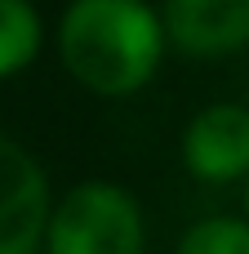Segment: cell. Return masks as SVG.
<instances>
[{
	"mask_svg": "<svg viewBox=\"0 0 249 254\" xmlns=\"http://www.w3.org/2000/svg\"><path fill=\"white\" fill-rule=\"evenodd\" d=\"M53 49L85 94L120 103L156 80L169 40L151 0H67L53 22Z\"/></svg>",
	"mask_w": 249,
	"mask_h": 254,
	"instance_id": "cell-1",
	"label": "cell"
},
{
	"mask_svg": "<svg viewBox=\"0 0 249 254\" xmlns=\"http://www.w3.org/2000/svg\"><path fill=\"white\" fill-rule=\"evenodd\" d=\"M45 254H147L138 196L111 179H80L53 196Z\"/></svg>",
	"mask_w": 249,
	"mask_h": 254,
	"instance_id": "cell-2",
	"label": "cell"
},
{
	"mask_svg": "<svg viewBox=\"0 0 249 254\" xmlns=\"http://www.w3.org/2000/svg\"><path fill=\"white\" fill-rule=\"evenodd\" d=\"M183 170L205 188H227L249 179V103L218 98L187 116L178 134Z\"/></svg>",
	"mask_w": 249,
	"mask_h": 254,
	"instance_id": "cell-3",
	"label": "cell"
},
{
	"mask_svg": "<svg viewBox=\"0 0 249 254\" xmlns=\"http://www.w3.org/2000/svg\"><path fill=\"white\" fill-rule=\"evenodd\" d=\"M53 192L31 147L0 134V254H45Z\"/></svg>",
	"mask_w": 249,
	"mask_h": 254,
	"instance_id": "cell-4",
	"label": "cell"
},
{
	"mask_svg": "<svg viewBox=\"0 0 249 254\" xmlns=\"http://www.w3.org/2000/svg\"><path fill=\"white\" fill-rule=\"evenodd\" d=\"M160 22L169 49L196 63L249 49V0H160Z\"/></svg>",
	"mask_w": 249,
	"mask_h": 254,
	"instance_id": "cell-5",
	"label": "cell"
},
{
	"mask_svg": "<svg viewBox=\"0 0 249 254\" xmlns=\"http://www.w3.org/2000/svg\"><path fill=\"white\" fill-rule=\"evenodd\" d=\"M45 49V18L31 0H0V80L22 76Z\"/></svg>",
	"mask_w": 249,
	"mask_h": 254,
	"instance_id": "cell-6",
	"label": "cell"
},
{
	"mask_svg": "<svg viewBox=\"0 0 249 254\" xmlns=\"http://www.w3.org/2000/svg\"><path fill=\"white\" fill-rule=\"evenodd\" d=\"M174 254H249L245 214H200L183 228Z\"/></svg>",
	"mask_w": 249,
	"mask_h": 254,
	"instance_id": "cell-7",
	"label": "cell"
},
{
	"mask_svg": "<svg viewBox=\"0 0 249 254\" xmlns=\"http://www.w3.org/2000/svg\"><path fill=\"white\" fill-rule=\"evenodd\" d=\"M245 219H249V179H245Z\"/></svg>",
	"mask_w": 249,
	"mask_h": 254,
	"instance_id": "cell-8",
	"label": "cell"
}]
</instances>
